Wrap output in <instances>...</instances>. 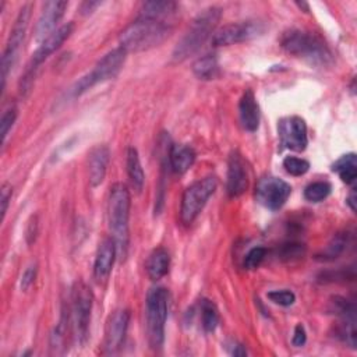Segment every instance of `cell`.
I'll return each mask as SVG.
<instances>
[{"instance_id": "cell-1", "label": "cell", "mask_w": 357, "mask_h": 357, "mask_svg": "<svg viewBox=\"0 0 357 357\" xmlns=\"http://www.w3.org/2000/svg\"><path fill=\"white\" fill-rule=\"evenodd\" d=\"M173 28L165 20H151L138 17L134 22H131L126 29L121 31L119 36L120 47L128 52H145L152 47L159 46L165 42Z\"/></svg>"}, {"instance_id": "cell-2", "label": "cell", "mask_w": 357, "mask_h": 357, "mask_svg": "<svg viewBox=\"0 0 357 357\" xmlns=\"http://www.w3.org/2000/svg\"><path fill=\"white\" fill-rule=\"evenodd\" d=\"M222 17V8L212 6L202 10L191 22L183 38L177 42L173 53L172 61L181 63L190 56L197 53L206 39L213 33L219 20Z\"/></svg>"}, {"instance_id": "cell-3", "label": "cell", "mask_w": 357, "mask_h": 357, "mask_svg": "<svg viewBox=\"0 0 357 357\" xmlns=\"http://www.w3.org/2000/svg\"><path fill=\"white\" fill-rule=\"evenodd\" d=\"M280 46L290 54L314 66H331L332 53L326 43L315 33L303 29H287L279 39Z\"/></svg>"}, {"instance_id": "cell-4", "label": "cell", "mask_w": 357, "mask_h": 357, "mask_svg": "<svg viewBox=\"0 0 357 357\" xmlns=\"http://www.w3.org/2000/svg\"><path fill=\"white\" fill-rule=\"evenodd\" d=\"M131 197L126 184L116 183L110 187L107 199V222L116 241L117 254L126 255L128 247V220Z\"/></svg>"}, {"instance_id": "cell-5", "label": "cell", "mask_w": 357, "mask_h": 357, "mask_svg": "<svg viewBox=\"0 0 357 357\" xmlns=\"http://www.w3.org/2000/svg\"><path fill=\"white\" fill-rule=\"evenodd\" d=\"M126 59H127V52L121 47H116L109 53H106L89 73L82 75L73 85V88L70 89L71 96L78 98L86 91H89L91 88H93L95 85L114 78L123 68Z\"/></svg>"}, {"instance_id": "cell-6", "label": "cell", "mask_w": 357, "mask_h": 357, "mask_svg": "<svg viewBox=\"0 0 357 357\" xmlns=\"http://www.w3.org/2000/svg\"><path fill=\"white\" fill-rule=\"evenodd\" d=\"M169 291L162 286L149 289L146 294V335L152 349H159L165 340Z\"/></svg>"}, {"instance_id": "cell-7", "label": "cell", "mask_w": 357, "mask_h": 357, "mask_svg": "<svg viewBox=\"0 0 357 357\" xmlns=\"http://www.w3.org/2000/svg\"><path fill=\"white\" fill-rule=\"evenodd\" d=\"M216 187L218 178L215 176H206L185 188L180 204V220L184 225H190L197 219Z\"/></svg>"}, {"instance_id": "cell-8", "label": "cell", "mask_w": 357, "mask_h": 357, "mask_svg": "<svg viewBox=\"0 0 357 357\" xmlns=\"http://www.w3.org/2000/svg\"><path fill=\"white\" fill-rule=\"evenodd\" d=\"M93 294L84 282H75L71 293V321L74 329V337L78 344H85L89 333L91 311H92Z\"/></svg>"}, {"instance_id": "cell-9", "label": "cell", "mask_w": 357, "mask_h": 357, "mask_svg": "<svg viewBox=\"0 0 357 357\" xmlns=\"http://www.w3.org/2000/svg\"><path fill=\"white\" fill-rule=\"evenodd\" d=\"M31 8H32V6L29 3H26L21 7V10L15 18V22L10 31V36H8L6 49L1 56V89L3 91L6 86V79L8 77V73L14 67L20 47L24 42V38H25V33L28 29V24H29V18H31Z\"/></svg>"}, {"instance_id": "cell-10", "label": "cell", "mask_w": 357, "mask_h": 357, "mask_svg": "<svg viewBox=\"0 0 357 357\" xmlns=\"http://www.w3.org/2000/svg\"><path fill=\"white\" fill-rule=\"evenodd\" d=\"M290 194V184L275 176H265L259 178L255 187L257 201L271 211L280 209L286 204Z\"/></svg>"}, {"instance_id": "cell-11", "label": "cell", "mask_w": 357, "mask_h": 357, "mask_svg": "<svg viewBox=\"0 0 357 357\" xmlns=\"http://www.w3.org/2000/svg\"><path fill=\"white\" fill-rule=\"evenodd\" d=\"M264 25L259 21H240L222 26L213 33V46H229L245 42L259 36L264 32Z\"/></svg>"}, {"instance_id": "cell-12", "label": "cell", "mask_w": 357, "mask_h": 357, "mask_svg": "<svg viewBox=\"0 0 357 357\" xmlns=\"http://www.w3.org/2000/svg\"><path fill=\"white\" fill-rule=\"evenodd\" d=\"M74 29V24L73 22H67L61 26H59L53 33H50L46 39H43L39 45V47L35 50V53L32 54L31 63L28 66L26 70V75H25V81L33 78V71L50 56L53 54L63 43L66 39L70 38V35L73 33Z\"/></svg>"}, {"instance_id": "cell-13", "label": "cell", "mask_w": 357, "mask_h": 357, "mask_svg": "<svg viewBox=\"0 0 357 357\" xmlns=\"http://www.w3.org/2000/svg\"><path fill=\"white\" fill-rule=\"evenodd\" d=\"M280 144L294 152H303L307 148V126L298 116H289L279 121L278 126Z\"/></svg>"}, {"instance_id": "cell-14", "label": "cell", "mask_w": 357, "mask_h": 357, "mask_svg": "<svg viewBox=\"0 0 357 357\" xmlns=\"http://www.w3.org/2000/svg\"><path fill=\"white\" fill-rule=\"evenodd\" d=\"M128 324H130L128 310H119L113 312V315H110L106 325V331H105V342H103L105 353L113 354L120 350L126 339Z\"/></svg>"}, {"instance_id": "cell-15", "label": "cell", "mask_w": 357, "mask_h": 357, "mask_svg": "<svg viewBox=\"0 0 357 357\" xmlns=\"http://www.w3.org/2000/svg\"><path fill=\"white\" fill-rule=\"evenodd\" d=\"M248 188V174L244 159L237 151H233L227 162L226 191L230 198H237Z\"/></svg>"}, {"instance_id": "cell-16", "label": "cell", "mask_w": 357, "mask_h": 357, "mask_svg": "<svg viewBox=\"0 0 357 357\" xmlns=\"http://www.w3.org/2000/svg\"><path fill=\"white\" fill-rule=\"evenodd\" d=\"M67 7H68V3L63 0H53V1L45 3L43 10L35 26V38L39 40H43L50 33H53L56 31V25L63 18Z\"/></svg>"}, {"instance_id": "cell-17", "label": "cell", "mask_w": 357, "mask_h": 357, "mask_svg": "<svg viewBox=\"0 0 357 357\" xmlns=\"http://www.w3.org/2000/svg\"><path fill=\"white\" fill-rule=\"evenodd\" d=\"M117 255V247L113 237H106L99 243L95 262H93V278L96 282H105L112 269Z\"/></svg>"}, {"instance_id": "cell-18", "label": "cell", "mask_w": 357, "mask_h": 357, "mask_svg": "<svg viewBox=\"0 0 357 357\" xmlns=\"http://www.w3.org/2000/svg\"><path fill=\"white\" fill-rule=\"evenodd\" d=\"M240 121L244 130L254 132L259 127V106L251 89H245L238 102Z\"/></svg>"}, {"instance_id": "cell-19", "label": "cell", "mask_w": 357, "mask_h": 357, "mask_svg": "<svg viewBox=\"0 0 357 357\" xmlns=\"http://www.w3.org/2000/svg\"><path fill=\"white\" fill-rule=\"evenodd\" d=\"M110 159V151L106 145L95 146L89 153V184L92 187H98L106 177L107 165Z\"/></svg>"}, {"instance_id": "cell-20", "label": "cell", "mask_w": 357, "mask_h": 357, "mask_svg": "<svg viewBox=\"0 0 357 357\" xmlns=\"http://www.w3.org/2000/svg\"><path fill=\"white\" fill-rule=\"evenodd\" d=\"M195 151L185 144L172 145L169 151V163L174 173L183 174L185 173L195 162Z\"/></svg>"}, {"instance_id": "cell-21", "label": "cell", "mask_w": 357, "mask_h": 357, "mask_svg": "<svg viewBox=\"0 0 357 357\" xmlns=\"http://www.w3.org/2000/svg\"><path fill=\"white\" fill-rule=\"evenodd\" d=\"M169 266H170V255H169L167 250H165L163 247L155 248L149 254L146 264H145L146 273H148L149 279L153 282L162 279L169 272Z\"/></svg>"}, {"instance_id": "cell-22", "label": "cell", "mask_w": 357, "mask_h": 357, "mask_svg": "<svg viewBox=\"0 0 357 357\" xmlns=\"http://www.w3.org/2000/svg\"><path fill=\"white\" fill-rule=\"evenodd\" d=\"M126 169H127V174L130 178V183L132 185V188L137 192H141L144 188V183H145V174L142 170V165L138 156V152L134 146H130L127 149V158H126Z\"/></svg>"}, {"instance_id": "cell-23", "label": "cell", "mask_w": 357, "mask_h": 357, "mask_svg": "<svg viewBox=\"0 0 357 357\" xmlns=\"http://www.w3.org/2000/svg\"><path fill=\"white\" fill-rule=\"evenodd\" d=\"M176 10H177V4L174 1H166V0L145 1L139 8V17L151 18V20H165L166 17L172 15Z\"/></svg>"}, {"instance_id": "cell-24", "label": "cell", "mask_w": 357, "mask_h": 357, "mask_svg": "<svg viewBox=\"0 0 357 357\" xmlns=\"http://www.w3.org/2000/svg\"><path fill=\"white\" fill-rule=\"evenodd\" d=\"M332 172L337 173L340 180L346 184H353L357 177V158L356 153H346L340 156L333 165Z\"/></svg>"}, {"instance_id": "cell-25", "label": "cell", "mask_w": 357, "mask_h": 357, "mask_svg": "<svg viewBox=\"0 0 357 357\" xmlns=\"http://www.w3.org/2000/svg\"><path fill=\"white\" fill-rule=\"evenodd\" d=\"M192 73L199 79H213L219 73V64L215 54H205L192 64Z\"/></svg>"}, {"instance_id": "cell-26", "label": "cell", "mask_w": 357, "mask_h": 357, "mask_svg": "<svg viewBox=\"0 0 357 357\" xmlns=\"http://www.w3.org/2000/svg\"><path fill=\"white\" fill-rule=\"evenodd\" d=\"M347 238H349L347 233H336L329 240L326 247L319 254H317V259H319V261H333V259H336L346 250V245H347V241H349Z\"/></svg>"}, {"instance_id": "cell-27", "label": "cell", "mask_w": 357, "mask_h": 357, "mask_svg": "<svg viewBox=\"0 0 357 357\" xmlns=\"http://www.w3.org/2000/svg\"><path fill=\"white\" fill-rule=\"evenodd\" d=\"M71 319V314H70V308L67 307V310L63 311L59 324L56 325L52 336H50V346L52 349L57 350L60 347H63L66 344L67 340V333H68V326H70V321Z\"/></svg>"}, {"instance_id": "cell-28", "label": "cell", "mask_w": 357, "mask_h": 357, "mask_svg": "<svg viewBox=\"0 0 357 357\" xmlns=\"http://www.w3.org/2000/svg\"><path fill=\"white\" fill-rule=\"evenodd\" d=\"M201 322L205 332H213L219 324V311L213 301L204 298L201 301Z\"/></svg>"}, {"instance_id": "cell-29", "label": "cell", "mask_w": 357, "mask_h": 357, "mask_svg": "<svg viewBox=\"0 0 357 357\" xmlns=\"http://www.w3.org/2000/svg\"><path fill=\"white\" fill-rule=\"evenodd\" d=\"M331 190L328 181H314L304 188V198L310 202H321L331 194Z\"/></svg>"}, {"instance_id": "cell-30", "label": "cell", "mask_w": 357, "mask_h": 357, "mask_svg": "<svg viewBox=\"0 0 357 357\" xmlns=\"http://www.w3.org/2000/svg\"><path fill=\"white\" fill-rule=\"evenodd\" d=\"M305 254V247L301 243L290 241L286 244H282V247L278 251V255L282 261H293L298 259Z\"/></svg>"}, {"instance_id": "cell-31", "label": "cell", "mask_w": 357, "mask_h": 357, "mask_svg": "<svg viewBox=\"0 0 357 357\" xmlns=\"http://www.w3.org/2000/svg\"><path fill=\"white\" fill-rule=\"evenodd\" d=\"M283 167L291 176H303L308 172L310 163L305 159H301V158L286 156L283 159Z\"/></svg>"}, {"instance_id": "cell-32", "label": "cell", "mask_w": 357, "mask_h": 357, "mask_svg": "<svg viewBox=\"0 0 357 357\" xmlns=\"http://www.w3.org/2000/svg\"><path fill=\"white\" fill-rule=\"evenodd\" d=\"M265 257H266V248L265 247H254L245 254L243 266L245 269H250V271L257 269L262 264Z\"/></svg>"}, {"instance_id": "cell-33", "label": "cell", "mask_w": 357, "mask_h": 357, "mask_svg": "<svg viewBox=\"0 0 357 357\" xmlns=\"http://www.w3.org/2000/svg\"><path fill=\"white\" fill-rule=\"evenodd\" d=\"M268 298L275 303L279 304L282 307H289L296 301V296L293 291L287 290V289H282V290H272L268 293Z\"/></svg>"}, {"instance_id": "cell-34", "label": "cell", "mask_w": 357, "mask_h": 357, "mask_svg": "<svg viewBox=\"0 0 357 357\" xmlns=\"http://www.w3.org/2000/svg\"><path fill=\"white\" fill-rule=\"evenodd\" d=\"M17 119V109L15 107H10L8 110H6L1 116L0 120V127H1V141H6V137L8 134V131L11 130L14 121Z\"/></svg>"}, {"instance_id": "cell-35", "label": "cell", "mask_w": 357, "mask_h": 357, "mask_svg": "<svg viewBox=\"0 0 357 357\" xmlns=\"http://www.w3.org/2000/svg\"><path fill=\"white\" fill-rule=\"evenodd\" d=\"M11 195H13V187L8 183H3L1 190H0V205H1V219H4L6 212L8 209L10 201H11Z\"/></svg>"}, {"instance_id": "cell-36", "label": "cell", "mask_w": 357, "mask_h": 357, "mask_svg": "<svg viewBox=\"0 0 357 357\" xmlns=\"http://www.w3.org/2000/svg\"><path fill=\"white\" fill-rule=\"evenodd\" d=\"M36 272H38V266L36 264H31L22 273L21 276V290H28L31 287V284L35 282L36 278Z\"/></svg>"}, {"instance_id": "cell-37", "label": "cell", "mask_w": 357, "mask_h": 357, "mask_svg": "<svg viewBox=\"0 0 357 357\" xmlns=\"http://www.w3.org/2000/svg\"><path fill=\"white\" fill-rule=\"evenodd\" d=\"M38 236V216H31L25 227V240L28 244H32Z\"/></svg>"}, {"instance_id": "cell-38", "label": "cell", "mask_w": 357, "mask_h": 357, "mask_svg": "<svg viewBox=\"0 0 357 357\" xmlns=\"http://www.w3.org/2000/svg\"><path fill=\"white\" fill-rule=\"evenodd\" d=\"M305 342H307L305 329H304V326H303L301 324H298V325H296V328H294V335H293V337H291V343H293V346H296V347H301V346L305 344Z\"/></svg>"}, {"instance_id": "cell-39", "label": "cell", "mask_w": 357, "mask_h": 357, "mask_svg": "<svg viewBox=\"0 0 357 357\" xmlns=\"http://www.w3.org/2000/svg\"><path fill=\"white\" fill-rule=\"evenodd\" d=\"M100 3L99 1H85L81 4V13L82 14H89L93 11V8H96Z\"/></svg>"}, {"instance_id": "cell-40", "label": "cell", "mask_w": 357, "mask_h": 357, "mask_svg": "<svg viewBox=\"0 0 357 357\" xmlns=\"http://www.w3.org/2000/svg\"><path fill=\"white\" fill-rule=\"evenodd\" d=\"M230 353H231L233 356H240V357L247 356V350H245V347H244L243 344H238V343H233V344H231V350H230Z\"/></svg>"}, {"instance_id": "cell-41", "label": "cell", "mask_w": 357, "mask_h": 357, "mask_svg": "<svg viewBox=\"0 0 357 357\" xmlns=\"http://www.w3.org/2000/svg\"><path fill=\"white\" fill-rule=\"evenodd\" d=\"M347 204H349L350 209L354 212V211H356V192H354V191H351V194L349 195V198H347Z\"/></svg>"}, {"instance_id": "cell-42", "label": "cell", "mask_w": 357, "mask_h": 357, "mask_svg": "<svg viewBox=\"0 0 357 357\" xmlns=\"http://www.w3.org/2000/svg\"><path fill=\"white\" fill-rule=\"evenodd\" d=\"M296 6H297L298 8H301V10H304L305 13L310 11V6H308V3H305V1H296Z\"/></svg>"}]
</instances>
